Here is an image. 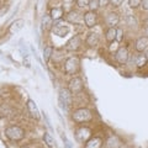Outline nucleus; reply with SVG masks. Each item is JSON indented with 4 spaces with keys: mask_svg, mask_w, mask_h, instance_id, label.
Returning a JSON list of instances; mask_svg holds the SVG:
<instances>
[{
    "mask_svg": "<svg viewBox=\"0 0 148 148\" xmlns=\"http://www.w3.org/2000/svg\"><path fill=\"white\" fill-rule=\"evenodd\" d=\"M49 16L52 17L53 21L57 20H62L64 16V9L62 6H57V8H52L49 11Z\"/></svg>",
    "mask_w": 148,
    "mask_h": 148,
    "instance_id": "dca6fc26",
    "label": "nucleus"
},
{
    "mask_svg": "<svg viewBox=\"0 0 148 148\" xmlns=\"http://www.w3.org/2000/svg\"><path fill=\"white\" fill-rule=\"evenodd\" d=\"M100 42V36L99 34H96V32H89L86 36V38H85V43L88 47H91V48H94L96 47V46L99 45Z\"/></svg>",
    "mask_w": 148,
    "mask_h": 148,
    "instance_id": "f8f14e48",
    "label": "nucleus"
},
{
    "mask_svg": "<svg viewBox=\"0 0 148 148\" xmlns=\"http://www.w3.org/2000/svg\"><path fill=\"white\" fill-rule=\"evenodd\" d=\"M66 20L68 22H71V24H79L83 20V15L78 12L77 10H72L66 15Z\"/></svg>",
    "mask_w": 148,
    "mask_h": 148,
    "instance_id": "2eb2a0df",
    "label": "nucleus"
},
{
    "mask_svg": "<svg viewBox=\"0 0 148 148\" xmlns=\"http://www.w3.org/2000/svg\"><path fill=\"white\" fill-rule=\"evenodd\" d=\"M61 137H62V141H63V143H64V148H73L72 142L68 140L66 135H63V133H62V135H61Z\"/></svg>",
    "mask_w": 148,
    "mask_h": 148,
    "instance_id": "cd10ccee",
    "label": "nucleus"
},
{
    "mask_svg": "<svg viewBox=\"0 0 148 148\" xmlns=\"http://www.w3.org/2000/svg\"><path fill=\"white\" fill-rule=\"evenodd\" d=\"M116 35H117L116 27H109L105 32V40L108 41L109 43H111V42H114V41H116Z\"/></svg>",
    "mask_w": 148,
    "mask_h": 148,
    "instance_id": "6ab92c4d",
    "label": "nucleus"
},
{
    "mask_svg": "<svg viewBox=\"0 0 148 148\" xmlns=\"http://www.w3.org/2000/svg\"><path fill=\"white\" fill-rule=\"evenodd\" d=\"M43 119H45V121H46V126H47L51 130V131H53V126H52V123H51V120L48 117L47 112H43Z\"/></svg>",
    "mask_w": 148,
    "mask_h": 148,
    "instance_id": "c85d7f7f",
    "label": "nucleus"
},
{
    "mask_svg": "<svg viewBox=\"0 0 148 148\" xmlns=\"http://www.w3.org/2000/svg\"><path fill=\"white\" fill-rule=\"evenodd\" d=\"M73 105V94L68 88H62L58 94V106L59 109L68 112Z\"/></svg>",
    "mask_w": 148,
    "mask_h": 148,
    "instance_id": "f257e3e1",
    "label": "nucleus"
},
{
    "mask_svg": "<svg viewBox=\"0 0 148 148\" xmlns=\"http://www.w3.org/2000/svg\"><path fill=\"white\" fill-rule=\"evenodd\" d=\"M146 35L148 36V25H147V27H146Z\"/></svg>",
    "mask_w": 148,
    "mask_h": 148,
    "instance_id": "f704fd0d",
    "label": "nucleus"
},
{
    "mask_svg": "<svg viewBox=\"0 0 148 148\" xmlns=\"http://www.w3.org/2000/svg\"><path fill=\"white\" fill-rule=\"evenodd\" d=\"M63 71L67 75H75L80 71V58L78 56L68 57L63 62Z\"/></svg>",
    "mask_w": 148,
    "mask_h": 148,
    "instance_id": "f03ea898",
    "label": "nucleus"
},
{
    "mask_svg": "<svg viewBox=\"0 0 148 148\" xmlns=\"http://www.w3.org/2000/svg\"><path fill=\"white\" fill-rule=\"evenodd\" d=\"M103 147V140L100 137H91L84 145V148H101Z\"/></svg>",
    "mask_w": 148,
    "mask_h": 148,
    "instance_id": "f3484780",
    "label": "nucleus"
},
{
    "mask_svg": "<svg viewBox=\"0 0 148 148\" xmlns=\"http://www.w3.org/2000/svg\"><path fill=\"white\" fill-rule=\"evenodd\" d=\"M92 112L86 108H79L72 112V120L75 123H88L92 121Z\"/></svg>",
    "mask_w": 148,
    "mask_h": 148,
    "instance_id": "7ed1b4c3",
    "label": "nucleus"
},
{
    "mask_svg": "<svg viewBox=\"0 0 148 148\" xmlns=\"http://www.w3.org/2000/svg\"><path fill=\"white\" fill-rule=\"evenodd\" d=\"M43 141L46 143V146L48 148H57V143H56V140L49 135L48 132H45L43 133Z\"/></svg>",
    "mask_w": 148,
    "mask_h": 148,
    "instance_id": "412c9836",
    "label": "nucleus"
},
{
    "mask_svg": "<svg viewBox=\"0 0 148 148\" xmlns=\"http://www.w3.org/2000/svg\"><path fill=\"white\" fill-rule=\"evenodd\" d=\"M51 31H52V34L56 35V36L64 37V36H67L69 34L71 27H69L63 20H57V21H54V24L52 26V29H51Z\"/></svg>",
    "mask_w": 148,
    "mask_h": 148,
    "instance_id": "39448f33",
    "label": "nucleus"
},
{
    "mask_svg": "<svg viewBox=\"0 0 148 148\" xmlns=\"http://www.w3.org/2000/svg\"><path fill=\"white\" fill-rule=\"evenodd\" d=\"M88 8H89V10H91V11H96L100 8L99 0H90V3H89V5H88Z\"/></svg>",
    "mask_w": 148,
    "mask_h": 148,
    "instance_id": "b1692460",
    "label": "nucleus"
},
{
    "mask_svg": "<svg viewBox=\"0 0 148 148\" xmlns=\"http://www.w3.org/2000/svg\"><path fill=\"white\" fill-rule=\"evenodd\" d=\"M135 62H136V66L138 68H143L147 64V59L145 57V54H140V56H137V57L135 58Z\"/></svg>",
    "mask_w": 148,
    "mask_h": 148,
    "instance_id": "5701e85b",
    "label": "nucleus"
},
{
    "mask_svg": "<svg viewBox=\"0 0 148 148\" xmlns=\"http://www.w3.org/2000/svg\"><path fill=\"white\" fill-rule=\"evenodd\" d=\"M41 29L42 31H47V30H51L53 26V20L52 17L49 16V14H45L43 17H42V22H41Z\"/></svg>",
    "mask_w": 148,
    "mask_h": 148,
    "instance_id": "a211bd4d",
    "label": "nucleus"
},
{
    "mask_svg": "<svg viewBox=\"0 0 148 148\" xmlns=\"http://www.w3.org/2000/svg\"><path fill=\"white\" fill-rule=\"evenodd\" d=\"M126 21H127V25L128 26H136L137 25V20L133 15H127L126 16Z\"/></svg>",
    "mask_w": 148,
    "mask_h": 148,
    "instance_id": "a878e982",
    "label": "nucleus"
},
{
    "mask_svg": "<svg viewBox=\"0 0 148 148\" xmlns=\"http://www.w3.org/2000/svg\"><path fill=\"white\" fill-rule=\"evenodd\" d=\"M125 0H110V5L112 8H120L123 4Z\"/></svg>",
    "mask_w": 148,
    "mask_h": 148,
    "instance_id": "c756f323",
    "label": "nucleus"
},
{
    "mask_svg": "<svg viewBox=\"0 0 148 148\" xmlns=\"http://www.w3.org/2000/svg\"><path fill=\"white\" fill-rule=\"evenodd\" d=\"M25 26V20H22V18H17V20H15L12 22V24L9 26V34L10 35H15L17 34L18 31H21L22 29H24Z\"/></svg>",
    "mask_w": 148,
    "mask_h": 148,
    "instance_id": "4468645a",
    "label": "nucleus"
},
{
    "mask_svg": "<svg viewBox=\"0 0 148 148\" xmlns=\"http://www.w3.org/2000/svg\"><path fill=\"white\" fill-rule=\"evenodd\" d=\"M99 5H100V8L108 6V5H110V0H99Z\"/></svg>",
    "mask_w": 148,
    "mask_h": 148,
    "instance_id": "7c9ffc66",
    "label": "nucleus"
},
{
    "mask_svg": "<svg viewBox=\"0 0 148 148\" xmlns=\"http://www.w3.org/2000/svg\"><path fill=\"white\" fill-rule=\"evenodd\" d=\"M83 21H84L88 29L95 27L98 25V14H96V11H91V10L86 11L83 14Z\"/></svg>",
    "mask_w": 148,
    "mask_h": 148,
    "instance_id": "0eeeda50",
    "label": "nucleus"
},
{
    "mask_svg": "<svg viewBox=\"0 0 148 148\" xmlns=\"http://www.w3.org/2000/svg\"><path fill=\"white\" fill-rule=\"evenodd\" d=\"M25 135H26L25 130L17 126V125H12V126H9L5 128V136L12 142L22 141L25 138Z\"/></svg>",
    "mask_w": 148,
    "mask_h": 148,
    "instance_id": "20e7f679",
    "label": "nucleus"
},
{
    "mask_svg": "<svg viewBox=\"0 0 148 148\" xmlns=\"http://www.w3.org/2000/svg\"><path fill=\"white\" fill-rule=\"evenodd\" d=\"M89 3H90V0H77V1H75L77 6H78V8H80V9L88 8V5H89Z\"/></svg>",
    "mask_w": 148,
    "mask_h": 148,
    "instance_id": "bb28decb",
    "label": "nucleus"
},
{
    "mask_svg": "<svg viewBox=\"0 0 148 148\" xmlns=\"http://www.w3.org/2000/svg\"><path fill=\"white\" fill-rule=\"evenodd\" d=\"M141 8L143 9V10H146V11H148V0H142Z\"/></svg>",
    "mask_w": 148,
    "mask_h": 148,
    "instance_id": "2f4dec72",
    "label": "nucleus"
},
{
    "mask_svg": "<svg viewBox=\"0 0 148 148\" xmlns=\"http://www.w3.org/2000/svg\"><path fill=\"white\" fill-rule=\"evenodd\" d=\"M121 145V141L119 140L117 136H110L109 140L106 141V147L108 148H119Z\"/></svg>",
    "mask_w": 148,
    "mask_h": 148,
    "instance_id": "4be33fe9",
    "label": "nucleus"
},
{
    "mask_svg": "<svg viewBox=\"0 0 148 148\" xmlns=\"http://www.w3.org/2000/svg\"><path fill=\"white\" fill-rule=\"evenodd\" d=\"M147 48H148V36L138 37L135 42V49L137 52H145Z\"/></svg>",
    "mask_w": 148,
    "mask_h": 148,
    "instance_id": "ddd939ff",
    "label": "nucleus"
},
{
    "mask_svg": "<svg viewBox=\"0 0 148 148\" xmlns=\"http://www.w3.org/2000/svg\"><path fill=\"white\" fill-rule=\"evenodd\" d=\"M80 46H82V38H80V36H73L71 40L68 41V42L66 43V49L69 51V52H75V51H78L80 48Z\"/></svg>",
    "mask_w": 148,
    "mask_h": 148,
    "instance_id": "1a4fd4ad",
    "label": "nucleus"
},
{
    "mask_svg": "<svg viewBox=\"0 0 148 148\" xmlns=\"http://www.w3.org/2000/svg\"><path fill=\"white\" fill-rule=\"evenodd\" d=\"M142 0H128V5L131 9H138L141 8Z\"/></svg>",
    "mask_w": 148,
    "mask_h": 148,
    "instance_id": "393cba45",
    "label": "nucleus"
},
{
    "mask_svg": "<svg viewBox=\"0 0 148 148\" xmlns=\"http://www.w3.org/2000/svg\"><path fill=\"white\" fill-rule=\"evenodd\" d=\"M145 57H146V59H147V61H148V48L145 51Z\"/></svg>",
    "mask_w": 148,
    "mask_h": 148,
    "instance_id": "72a5a7b5",
    "label": "nucleus"
},
{
    "mask_svg": "<svg viewBox=\"0 0 148 148\" xmlns=\"http://www.w3.org/2000/svg\"><path fill=\"white\" fill-rule=\"evenodd\" d=\"M105 21L109 27H116L120 24V15L116 11H110V12H108V15H106Z\"/></svg>",
    "mask_w": 148,
    "mask_h": 148,
    "instance_id": "9d476101",
    "label": "nucleus"
},
{
    "mask_svg": "<svg viewBox=\"0 0 148 148\" xmlns=\"http://www.w3.org/2000/svg\"><path fill=\"white\" fill-rule=\"evenodd\" d=\"M116 30H117L116 40H119V41H121V38H122V30H121V29H116Z\"/></svg>",
    "mask_w": 148,
    "mask_h": 148,
    "instance_id": "473e14b6",
    "label": "nucleus"
},
{
    "mask_svg": "<svg viewBox=\"0 0 148 148\" xmlns=\"http://www.w3.org/2000/svg\"><path fill=\"white\" fill-rule=\"evenodd\" d=\"M26 108H27V111H29L30 116L32 119H35V120H38L40 119V110H38V108H37V104L32 99L27 100Z\"/></svg>",
    "mask_w": 148,
    "mask_h": 148,
    "instance_id": "9b49d317",
    "label": "nucleus"
},
{
    "mask_svg": "<svg viewBox=\"0 0 148 148\" xmlns=\"http://www.w3.org/2000/svg\"><path fill=\"white\" fill-rule=\"evenodd\" d=\"M53 53H54V48L52 47V46H46V47L43 48V54H42V58H43L45 63H48L51 61Z\"/></svg>",
    "mask_w": 148,
    "mask_h": 148,
    "instance_id": "aec40b11",
    "label": "nucleus"
},
{
    "mask_svg": "<svg viewBox=\"0 0 148 148\" xmlns=\"http://www.w3.org/2000/svg\"><path fill=\"white\" fill-rule=\"evenodd\" d=\"M68 89L71 90V92L73 95H77L79 92L83 91L84 89V83H83V79L80 77H74L72 78L71 80L68 83Z\"/></svg>",
    "mask_w": 148,
    "mask_h": 148,
    "instance_id": "423d86ee",
    "label": "nucleus"
},
{
    "mask_svg": "<svg viewBox=\"0 0 148 148\" xmlns=\"http://www.w3.org/2000/svg\"><path fill=\"white\" fill-rule=\"evenodd\" d=\"M115 59L119 64H126L130 59V52H128V48L127 47H119L116 53H115Z\"/></svg>",
    "mask_w": 148,
    "mask_h": 148,
    "instance_id": "6e6552de",
    "label": "nucleus"
}]
</instances>
